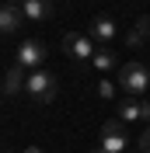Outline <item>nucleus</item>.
Listing matches in <instances>:
<instances>
[{"mask_svg": "<svg viewBox=\"0 0 150 153\" xmlns=\"http://www.w3.org/2000/svg\"><path fill=\"white\" fill-rule=\"evenodd\" d=\"M119 87L129 97H147V91H150L147 63H126V66H119Z\"/></svg>", "mask_w": 150, "mask_h": 153, "instance_id": "obj_1", "label": "nucleus"}, {"mask_svg": "<svg viewBox=\"0 0 150 153\" xmlns=\"http://www.w3.org/2000/svg\"><path fill=\"white\" fill-rule=\"evenodd\" d=\"M25 94L38 105H49L52 97H56V76L49 73V70H32L28 80H25Z\"/></svg>", "mask_w": 150, "mask_h": 153, "instance_id": "obj_2", "label": "nucleus"}, {"mask_svg": "<svg viewBox=\"0 0 150 153\" xmlns=\"http://www.w3.org/2000/svg\"><path fill=\"white\" fill-rule=\"evenodd\" d=\"M59 45H63V52L74 59V63H91V59L98 56V49H94L98 42H94L91 35H77V31H66Z\"/></svg>", "mask_w": 150, "mask_h": 153, "instance_id": "obj_3", "label": "nucleus"}, {"mask_svg": "<svg viewBox=\"0 0 150 153\" xmlns=\"http://www.w3.org/2000/svg\"><path fill=\"white\" fill-rule=\"evenodd\" d=\"M101 146L105 153H129V136H126V122L112 118V122L101 125Z\"/></svg>", "mask_w": 150, "mask_h": 153, "instance_id": "obj_4", "label": "nucleus"}, {"mask_svg": "<svg viewBox=\"0 0 150 153\" xmlns=\"http://www.w3.org/2000/svg\"><path fill=\"white\" fill-rule=\"evenodd\" d=\"M14 63L25 66L28 73H32V70H42V66H46V45H42L38 38H21L18 52H14Z\"/></svg>", "mask_w": 150, "mask_h": 153, "instance_id": "obj_5", "label": "nucleus"}, {"mask_svg": "<svg viewBox=\"0 0 150 153\" xmlns=\"http://www.w3.org/2000/svg\"><path fill=\"white\" fill-rule=\"evenodd\" d=\"M87 35L94 38V42H101V45H108L112 38H119V25H115L108 14H98V18L91 21V28H87Z\"/></svg>", "mask_w": 150, "mask_h": 153, "instance_id": "obj_6", "label": "nucleus"}, {"mask_svg": "<svg viewBox=\"0 0 150 153\" xmlns=\"http://www.w3.org/2000/svg\"><path fill=\"white\" fill-rule=\"evenodd\" d=\"M21 21H25L21 4H4V7H0V31H4V35H14V31L21 28Z\"/></svg>", "mask_w": 150, "mask_h": 153, "instance_id": "obj_7", "label": "nucleus"}, {"mask_svg": "<svg viewBox=\"0 0 150 153\" xmlns=\"http://www.w3.org/2000/svg\"><path fill=\"white\" fill-rule=\"evenodd\" d=\"M25 80H28V76H25V66L14 63L7 73H4V97H18L21 91H25Z\"/></svg>", "mask_w": 150, "mask_h": 153, "instance_id": "obj_8", "label": "nucleus"}, {"mask_svg": "<svg viewBox=\"0 0 150 153\" xmlns=\"http://www.w3.org/2000/svg\"><path fill=\"white\" fill-rule=\"evenodd\" d=\"M21 10H25V21H49L52 18V0H25Z\"/></svg>", "mask_w": 150, "mask_h": 153, "instance_id": "obj_9", "label": "nucleus"}, {"mask_svg": "<svg viewBox=\"0 0 150 153\" xmlns=\"http://www.w3.org/2000/svg\"><path fill=\"white\" fill-rule=\"evenodd\" d=\"M129 49H140V45H147L150 42V18H140L136 25H133L129 31H126V38H122Z\"/></svg>", "mask_w": 150, "mask_h": 153, "instance_id": "obj_10", "label": "nucleus"}, {"mask_svg": "<svg viewBox=\"0 0 150 153\" xmlns=\"http://www.w3.org/2000/svg\"><path fill=\"white\" fill-rule=\"evenodd\" d=\"M115 118H122V122H143V108H140V97H126L119 105V115Z\"/></svg>", "mask_w": 150, "mask_h": 153, "instance_id": "obj_11", "label": "nucleus"}, {"mask_svg": "<svg viewBox=\"0 0 150 153\" xmlns=\"http://www.w3.org/2000/svg\"><path fill=\"white\" fill-rule=\"evenodd\" d=\"M91 66H94V70H101V73H108V70H119V59H115V52L101 49V52L91 59Z\"/></svg>", "mask_w": 150, "mask_h": 153, "instance_id": "obj_12", "label": "nucleus"}, {"mask_svg": "<svg viewBox=\"0 0 150 153\" xmlns=\"http://www.w3.org/2000/svg\"><path fill=\"white\" fill-rule=\"evenodd\" d=\"M98 94H101L105 101H112V97H115V84H112V80H105V76H101V84H98Z\"/></svg>", "mask_w": 150, "mask_h": 153, "instance_id": "obj_13", "label": "nucleus"}, {"mask_svg": "<svg viewBox=\"0 0 150 153\" xmlns=\"http://www.w3.org/2000/svg\"><path fill=\"white\" fill-rule=\"evenodd\" d=\"M140 108H143V122H150V97H140Z\"/></svg>", "mask_w": 150, "mask_h": 153, "instance_id": "obj_14", "label": "nucleus"}, {"mask_svg": "<svg viewBox=\"0 0 150 153\" xmlns=\"http://www.w3.org/2000/svg\"><path fill=\"white\" fill-rule=\"evenodd\" d=\"M140 153H150V129L143 132V139H140Z\"/></svg>", "mask_w": 150, "mask_h": 153, "instance_id": "obj_15", "label": "nucleus"}, {"mask_svg": "<svg viewBox=\"0 0 150 153\" xmlns=\"http://www.w3.org/2000/svg\"><path fill=\"white\" fill-rule=\"evenodd\" d=\"M25 153H42V150H38V146H28V150H25Z\"/></svg>", "mask_w": 150, "mask_h": 153, "instance_id": "obj_16", "label": "nucleus"}, {"mask_svg": "<svg viewBox=\"0 0 150 153\" xmlns=\"http://www.w3.org/2000/svg\"><path fill=\"white\" fill-rule=\"evenodd\" d=\"M4 4H25V0H4Z\"/></svg>", "mask_w": 150, "mask_h": 153, "instance_id": "obj_17", "label": "nucleus"}]
</instances>
